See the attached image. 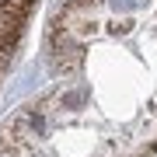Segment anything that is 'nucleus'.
<instances>
[{
  "instance_id": "obj_1",
  "label": "nucleus",
  "mask_w": 157,
  "mask_h": 157,
  "mask_svg": "<svg viewBox=\"0 0 157 157\" xmlns=\"http://www.w3.org/2000/svg\"><path fill=\"white\" fill-rule=\"evenodd\" d=\"M87 91H70V94H59V105H84Z\"/></svg>"
}]
</instances>
